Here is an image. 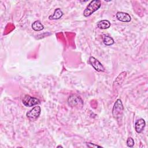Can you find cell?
Returning a JSON list of instances; mask_svg holds the SVG:
<instances>
[{
	"label": "cell",
	"mask_w": 148,
	"mask_h": 148,
	"mask_svg": "<svg viewBox=\"0 0 148 148\" xmlns=\"http://www.w3.org/2000/svg\"><path fill=\"white\" fill-rule=\"evenodd\" d=\"M124 110V107L120 99H117L113 106L112 110V114L113 117L117 120H121Z\"/></svg>",
	"instance_id": "obj_1"
},
{
	"label": "cell",
	"mask_w": 148,
	"mask_h": 148,
	"mask_svg": "<svg viewBox=\"0 0 148 148\" xmlns=\"http://www.w3.org/2000/svg\"><path fill=\"white\" fill-rule=\"evenodd\" d=\"M101 1L99 0H94L91 1L85 9L83 12V15L85 17L90 16L94 12L98 10L101 7Z\"/></svg>",
	"instance_id": "obj_2"
},
{
	"label": "cell",
	"mask_w": 148,
	"mask_h": 148,
	"mask_svg": "<svg viewBox=\"0 0 148 148\" xmlns=\"http://www.w3.org/2000/svg\"><path fill=\"white\" fill-rule=\"evenodd\" d=\"M68 105L72 108H82L83 106V101L82 98L77 95H71L68 99Z\"/></svg>",
	"instance_id": "obj_3"
},
{
	"label": "cell",
	"mask_w": 148,
	"mask_h": 148,
	"mask_svg": "<svg viewBox=\"0 0 148 148\" xmlns=\"http://www.w3.org/2000/svg\"><path fill=\"white\" fill-rule=\"evenodd\" d=\"M41 112V109L40 106H36L33 108L31 110L28 111L27 113V118L31 121H35L36 120L39 116Z\"/></svg>",
	"instance_id": "obj_4"
},
{
	"label": "cell",
	"mask_w": 148,
	"mask_h": 148,
	"mask_svg": "<svg viewBox=\"0 0 148 148\" xmlns=\"http://www.w3.org/2000/svg\"><path fill=\"white\" fill-rule=\"evenodd\" d=\"M22 101H23V103L25 106H27V107H31L35 105L39 104L40 103V101L38 99L34 97H32L28 95H25Z\"/></svg>",
	"instance_id": "obj_5"
},
{
	"label": "cell",
	"mask_w": 148,
	"mask_h": 148,
	"mask_svg": "<svg viewBox=\"0 0 148 148\" xmlns=\"http://www.w3.org/2000/svg\"><path fill=\"white\" fill-rule=\"evenodd\" d=\"M89 63L93 66V68L98 72L105 71V68L102 64L95 58L91 56L89 58Z\"/></svg>",
	"instance_id": "obj_6"
},
{
	"label": "cell",
	"mask_w": 148,
	"mask_h": 148,
	"mask_svg": "<svg viewBox=\"0 0 148 148\" xmlns=\"http://www.w3.org/2000/svg\"><path fill=\"white\" fill-rule=\"evenodd\" d=\"M116 17L119 21L122 22H125V23L130 22L131 20V16H130V14H128L127 13L122 12H117L116 13Z\"/></svg>",
	"instance_id": "obj_7"
},
{
	"label": "cell",
	"mask_w": 148,
	"mask_h": 148,
	"mask_svg": "<svg viewBox=\"0 0 148 148\" xmlns=\"http://www.w3.org/2000/svg\"><path fill=\"white\" fill-rule=\"evenodd\" d=\"M146 125V122L144 119H140L138 120L135 124V130L138 133H141L145 127Z\"/></svg>",
	"instance_id": "obj_8"
},
{
	"label": "cell",
	"mask_w": 148,
	"mask_h": 148,
	"mask_svg": "<svg viewBox=\"0 0 148 148\" xmlns=\"http://www.w3.org/2000/svg\"><path fill=\"white\" fill-rule=\"evenodd\" d=\"M63 15V12L61 11V10L59 8L56 9L54 10V13L53 14V15L50 16H49V19H51V20H58L60 19Z\"/></svg>",
	"instance_id": "obj_9"
},
{
	"label": "cell",
	"mask_w": 148,
	"mask_h": 148,
	"mask_svg": "<svg viewBox=\"0 0 148 148\" xmlns=\"http://www.w3.org/2000/svg\"><path fill=\"white\" fill-rule=\"evenodd\" d=\"M97 26L99 29H105L110 27V23L107 20H103L98 23Z\"/></svg>",
	"instance_id": "obj_10"
},
{
	"label": "cell",
	"mask_w": 148,
	"mask_h": 148,
	"mask_svg": "<svg viewBox=\"0 0 148 148\" xmlns=\"http://www.w3.org/2000/svg\"><path fill=\"white\" fill-rule=\"evenodd\" d=\"M127 75L126 72H123L119 74L118 77L115 80V82H114V84H116V86H120L124 81L125 76Z\"/></svg>",
	"instance_id": "obj_11"
},
{
	"label": "cell",
	"mask_w": 148,
	"mask_h": 148,
	"mask_svg": "<svg viewBox=\"0 0 148 148\" xmlns=\"http://www.w3.org/2000/svg\"><path fill=\"white\" fill-rule=\"evenodd\" d=\"M32 28L34 31H39L44 28V26L39 21H35L32 24Z\"/></svg>",
	"instance_id": "obj_12"
},
{
	"label": "cell",
	"mask_w": 148,
	"mask_h": 148,
	"mask_svg": "<svg viewBox=\"0 0 148 148\" xmlns=\"http://www.w3.org/2000/svg\"><path fill=\"white\" fill-rule=\"evenodd\" d=\"M103 43L106 46H110V45H112L113 44H114V43L113 39L109 36H105L103 38Z\"/></svg>",
	"instance_id": "obj_13"
},
{
	"label": "cell",
	"mask_w": 148,
	"mask_h": 148,
	"mask_svg": "<svg viewBox=\"0 0 148 148\" xmlns=\"http://www.w3.org/2000/svg\"><path fill=\"white\" fill-rule=\"evenodd\" d=\"M127 145L128 147H132L134 146V140L131 137L128 138V139L127 140Z\"/></svg>",
	"instance_id": "obj_14"
},
{
	"label": "cell",
	"mask_w": 148,
	"mask_h": 148,
	"mask_svg": "<svg viewBox=\"0 0 148 148\" xmlns=\"http://www.w3.org/2000/svg\"><path fill=\"white\" fill-rule=\"evenodd\" d=\"M86 145L88 147H101V146H99V145H95L94 143H90V142H86Z\"/></svg>",
	"instance_id": "obj_15"
},
{
	"label": "cell",
	"mask_w": 148,
	"mask_h": 148,
	"mask_svg": "<svg viewBox=\"0 0 148 148\" xmlns=\"http://www.w3.org/2000/svg\"><path fill=\"white\" fill-rule=\"evenodd\" d=\"M62 147V146H60V145H59V146H57V147Z\"/></svg>",
	"instance_id": "obj_16"
}]
</instances>
